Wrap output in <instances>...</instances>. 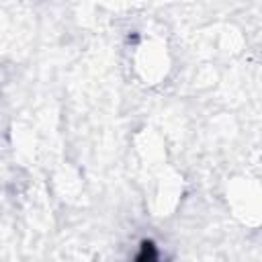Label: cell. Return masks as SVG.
<instances>
[{
    "label": "cell",
    "mask_w": 262,
    "mask_h": 262,
    "mask_svg": "<svg viewBox=\"0 0 262 262\" xmlns=\"http://www.w3.org/2000/svg\"><path fill=\"white\" fill-rule=\"evenodd\" d=\"M154 260L156 258V254H154V246L149 244V242H143V250H141V254H139V260Z\"/></svg>",
    "instance_id": "cell-1"
}]
</instances>
